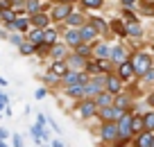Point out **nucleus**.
<instances>
[{
	"instance_id": "f257e3e1",
	"label": "nucleus",
	"mask_w": 154,
	"mask_h": 147,
	"mask_svg": "<svg viewBox=\"0 0 154 147\" xmlns=\"http://www.w3.org/2000/svg\"><path fill=\"white\" fill-rule=\"evenodd\" d=\"M129 66H131V70H134L136 75H145V72L152 68V63H149V57H147V54H136V57L131 59Z\"/></svg>"
},
{
	"instance_id": "f03ea898",
	"label": "nucleus",
	"mask_w": 154,
	"mask_h": 147,
	"mask_svg": "<svg viewBox=\"0 0 154 147\" xmlns=\"http://www.w3.org/2000/svg\"><path fill=\"white\" fill-rule=\"evenodd\" d=\"M106 84V77H95V79H91L86 86H84V95H93V93H100L102 88H104Z\"/></svg>"
},
{
	"instance_id": "7ed1b4c3",
	"label": "nucleus",
	"mask_w": 154,
	"mask_h": 147,
	"mask_svg": "<svg viewBox=\"0 0 154 147\" xmlns=\"http://www.w3.org/2000/svg\"><path fill=\"white\" fill-rule=\"evenodd\" d=\"M100 115L104 120H116V118H122V111H118L116 106H104V109H100Z\"/></svg>"
},
{
	"instance_id": "20e7f679",
	"label": "nucleus",
	"mask_w": 154,
	"mask_h": 147,
	"mask_svg": "<svg viewBox=\"0 0 154 147\" xmlns=\"http://www.w3.org/2000/svg\"><path fill=\"white\" fill-rule=\"evenodd\" d=\"M68 16H70V5H57L52 9V18H57V20H63Z\"/></svg>"
},
{
	"instance_id": "39448f33",
	"label": "nucleus",
	"mask_w": 154,
	"mask_h": 147,
	"mask_svg": "<svg viewBox=\"0 0 154 147\" xmlns=\"http://www.w3.org/2000/svg\"><path fill=\"white\" fill-rule=\"evenodd\" d=\"M63 81H66L68 86H79V84H84V77L79 75V72H66V75H63Z\"/></svg>"
},
{
	"instance_id": "423d86ee",
	"label": "nucleus",
	"mask_w": 154,
	"mask_h": 147,
	"mask_svg": "<svg viewBox=\"0 0 154 147\" xmlns=\"http://www.w3.org/2000/svg\"><path fill=\"white\" fill-rule=\"evenodd\" d=\"M109 57L113 59L116 63H125V57H127V54H125V50H122L120 45H116V47H111V50H109Z\"/></svg>"
},
{
	"instance_id": "0eeeda50",
	"label": "nucleus",
	"mask_w": 154,
	"mask_h": 147,
	"mask_svg": "<svg viewBox=\"0 0 154 147\" xmlns=\"http://www.w3.org/2000/svg\"><path fill=\"white\" fill-rule=\"evenodd\" d=\"M129 122H131V118H129V115H122V118H120V127H118V133H120L122 138H127V136L131 133Z\"/></svg>"
},
{
	"instance_id": "6e6552de",
	"label": "nucleus",
	"mask_w": 154,
	"mask_h": 147,
	"mask_svg": "<svg viewBox=\"0 0 154 147\" xmlns=\"http://www.w3.org/2000/svg\"><path fill=\"white\" fill-rule=\"evenodd\" d=\"M118 136V127H116V124H104V127H102V138H106V140H111V138H116Z\"/></svg>"
},
{
	"instance_id": "1a4fd4ad",
	"label": "nucleus",
	"mask_w": 154,
	"mask_h": 147,
	"mask_svg": "<svg viewBox=\"0 0 154 147\" xmlns=\"http://www.w3.org/2000/svg\"><path fill=\"white\" fill-rule=\"evenodd\" d=\"M111 102H113V100H111L109 93H100V95H97V100L93 102V104L100 106V109H104V106H111Z\"/></svg>"
},
{
	"instance_id": "9d476101",
	"label": "nucleus",
	"mask_w": 154,
	"mask_h": 147,
	"mask_svg": "<svg viewBox=\"0 0 154 147\" xmlns=\"http://www.w3.org/2000/svg\"><path fill=\"white\" fill-rule=\"evenodd\" d=\"M66 41L70 43V45H79V43H82L79 32H77V29H68V32H66Z\"/></svg>"
},
{
	"instance_id": "9b49d317",
	"label": "nucleus",
	"mask_w": 154,
	"mask_h": 147,
	"mask_svg": "<svg viewBox=\"0 0 154 147\" xmlns=\"http://www.w3.org/2000/svg\"><path fill=\"white\" fill-rule=\"evenodd\" d=\"M68 72V63L66 61H54L52 63V75H66Z\"/></svg>"
},
{
	"instance_id": "f8f14e48",
	"label": "nucleus",
	"mask_w": 154,
	"mask_h": 147,
	"mask_svg": "<svg viewBox=\"0 0 154 147\" xmlns=\"http://www.w3.org/2000/svg\"><path fill=\"white\" fill-rule=\"evenodd\" d=\"M95 111H97V106L93 104V102H84V104H82V115H84V118H91Z\"/></svg>"
},
{
	"instance_id": "ddd939ff",
	"label": "nucleus",
	"mask_w": 154,
	"mask_h": 147,
	"mask_svg": "<svg viewBox=\"0 0 154 147\" xmlns=\"http://www.w3.org/2000/svg\"><path fill=\"white\" fill-rule=\"evenodd\" d=\"M27 25H29L27 18H16L9 27H11V29H18V32H25V29H27Z\"/></svg>"
},
{
	"instance_id": "4468645a",
	"label": "nucleus",
	"mask_w": 154,
	"mask_h": 147,
	"mask_svg": "<svg viewBox=\"0 0 154 147\" xmlns=\"http://www.w3.org/2000/svg\"><path fill=\"white\" fill-rule=\"evenodd\" d=\"M152 140H154V136L152 133H140L138 136V147H152Z\"/></svg>"
},
{
	"instance_id": "2eb2a0df",
	"label": "nucleus",
	"mask_w": 154,
	"mask_h": 147,
	"mask_svg": "<svg viewBox=\"0 0 154 147\" xmlns=\"http://www.w3.org/2000/svg\"><path fill=\"white\" fill-rule=\"evenodd\" d=\"M106 86H109L111 93H118L120 90V79L118 77H106Z\"/></svg>"
},
{
	"instance_id": "dca6fc26",
	"label": "nucleus",
	"mask_w": 154,
	"mask_h": 147,
	"mask_svg": "<svg viewBox=\"0 0 154 147\" xmlns=\"http://www.w3.org/2000/svg\"><path fill=\"white\" fill-rule=\"evenodd\" d=\"M95 36V29L93 27H82L79 29V38H82V41H88V38H93Z\"/></svg>"
},
{
	"instance_id": "f3484780",
	"label": "nucleus",
	"mask_w": 154,
	"mask_h": 147,
	"mask_svg": "<svg viewBox=\"0 0 154 147\" xmlns=\"http://www.w3.org/2000/svg\"><path fill=\"white\" fill-rule=\"evenodd\" d=\"M32 25H36V27H45V25H48V16L36 14V16L32 18Z\"/></svg>"
},
{
	"instance_id": "a211bd4d",
	"label": "nucleus",
	"mask_w": 154,
	"mask_h": 147,
	"mask_svg": "<svg viewBox=\"0 0 154 147\" xmlns=\"http://www.w3.org/2000/svg\"><path fill=\"white\" fill-rule=\"evenodd\" d=\"M0 18H5L7 20V23H14V20H16V14H14V11H11V9H0Z\"/></svg>"
},
{
	"instance_id": "6ab92c4d",
	"label": "nucleus",
	"mask_w": 154,
	"mask_h": 147,
	"mask_svg": "<svg viewBox=\"0 0 154 147\" xmlns=\"http://www.w3.org/2000/svg\"><path fill=\"white\" fill-rule=\"evenodd\" d=\"M131 75H134V70H131V66H129V63H120V77H122V79H127V77H131Z\"/></svg>"
},
{
	"instance_id": "aec40b11",
	"label": "nucleus",
	"mask_w": 154,
	"mask_h": 147,
	"mask_svg": "<svg viewBox=\"0 0 154 147\" xmlns=\"http://www.w3.org/2000/svg\"><path fill=\"white\" fill-rule=\"evenodd\" d=\"M84 86L86 84H79V86H68V95H84Z\"/></svg>"
},
{
	"instance_id": "412c9836",
	"label": "nucleus",
	"mask_w": 154,
	"mask_h": 147,
	"mask_svg": "<svg viewBox=\"0 0 154 147\" xmlns=\"http://www.w3.org/2000/svg\"><path fill=\"white\" fill-rule=\"evenodd\" d=\"M54 38H57L54 29H43V41L45 43H54Z\"/></svg>"
},
{
	"instance_id": "4be33fe9",
	"label": "nucleus",
	"mask_w": 154,
	"mask_h": 147,
	"mask_svg": "<svg viewBox=\"0 0 154 147\" xmlns=\"http://www.w3.org/2000/svg\"><path fill=\"white\" fill-rule=\"evenodd\" d=\"M18 50H20V54H32L34 52V45H32V43H20Z\"/></svg>"
},
{
	"instance_id": "5701e85b",
	"label": "nucleus",
	"mask_w": 154,
	"mask_h": 147,
	"mask_svg": "<svg viewBox=\"0 0 154 147\" xmlns=\"http://www.w3.org/2000/svg\"><path fill=\"white\" fill-rule=\"evenodd\" d=\"M129 127H131V131H140V129H143V120L140 118H131Z\"/></svg>"
},
{
	"instance_id": "b1692460",
	"label": "nucleus",
	"mask_w": 154,
	"mask_h": 147,
	"mask_svg": "<svg viewBox=\"0 0 154 147\" xmlns=\"http://www.w3.org/2000/svg\"><path fill=\"white\" fill-rule=\"evenodd\" d=\"M29 38H32V45H34V43H41V41H43V32H41V29H34Z\"/></svg>"
},
{
	"instance_id": "393cba45",
	"label": "nucleus",
	"mask_w": 154,
	"mask_h": 147,
	"mask_svg": "<svg viewBox=\"0 0 154 147\" xmlns=\"http://www.w3.org/2000/svg\"><path fill=\"white\" fill-rule=\"evenodd\" d=\"M109 50H111V47H106V45H97V47H95L97 57H102V59H104V57H109Z\"/></svg>"
},
{
	"instance_id": "a878e982",
	"label": "nucleus",
	"mask_w": 154,
	"mask_h": 147,
	"mask_svg": "<svg viewBox=\"0 0 154 147\" xmlns=\"http://www.w3.org/2000/svg\"><path fill=\"white\" fill-rule=\"evenodd\" d=\"M143 127L154 129V113H147V115H145V120H143Z\"/></svg>"
},
{
	"instance_id": "bb28decb",
	"label": "nucleus",
	"mask_w": 154,
	"mask_h": 147,
	"mask_svg": "<svg viewBox=\"0 0 154 147\" xmlns=\"http://www.w3.org/2000/svg\"><path fill=\"white\" fill-rule=\"evenodd\" d=\"M127 32H129L131 36H138V34L143 32V29H140V25H138V23H131V25H129V29H127Z\"/></svg>"
},
{
	"instance_id": "cd10ccee",
	"label": "nucleus",
	"mask_w": 154,
	"mask_h": 147,
	"mask_svg": "<svg viewBox=\"0 0 154 147\" xmlns=\"http://www.w3.org/2000/svg\"><path fill=\"white\" fill-rule=\"evenodd\" d=\"M32 133H34V138H36V140H43V129L38 127V124H36V127H32Z\"/></svg>"
},
{
	"instance_id": "c85d7f7f",
	"label": "nucleus",
	"mask_w": 154,
	"mask_h": 147,
	"mask_svg": "<svg viewBox=\"0 0 154 147\" xmlns=\"http://www.w3.org/2000/svg\"><path fill=\"white\" fill-rule=\"evenodd\" d=\"M68 23H70V25H77V23H82V16H77V14H70V16H68Z\"/></svg>"
},
{
	"instance_id": "c756f323",
	"label": "nucleus",
	"mask_w": 154,
	"mask_h": 147,
	"mask_svg": "<svg viewBox=\"0 0 154 147\" xmlns=\"http://www.w3.org/2000/svg\"><path fill=\"white\" fill-rule=\"evenodd\" d=\"M125 106H127V100H125V97H118V100H116V109H118V111H122Z\"/></svg>"
},
{
	"instance_id": "7c9ffc66",
	"label": "nucleus",
	"mask_w": 154,
	"mask_h": 147,
	"mask_svg": "<svg viewBox=\"0 0 154 147\" xmlns=\"http://www.w3.org/2000/svg\"><path fill=\"white\" fill-rule=\"evenodd\" d=\"M82 57H77V54H75V57H70V66H75V68H79V66H82Z\"/></svg>"
},
{
	"instance_id": "2f4dec72",
	"label": "nucleus",
	"mask_w": 154,
	"mask_h": 147,
	"mask_svg": "<svg viewBox=\"0 0 154 147\" xmlns=\"http://www.w3.org/2000/svg\"><path fill=\"white\" fill-rule=\"evenodd\" d=\"M84 5H86V7H100L102 0H84Z\"/></svg>"
},
{
	"instance_id": "473e14b6",
	"label": "nucleus",
	"mask_w": 154,
	"mask_h": 147,
	"mask_svg": "<svg viewBox=\"0 0 154 147\" xmlns=\"http://www.w3.org/2000/svg\"><path fill=\"white\" fill-rule=\"evenodd\" d=\"M82 54H88V45H77V57H82Z\"/></svg>"
},
{
	"instance_id": "72a5a7b5",
	"label": "nucleus",
	"mask_w": 154,
	"mask_h": 147,
	"mask_svg": "<svg viewBox=\"0 0 154 147\" xmlns=\"http://www.w3.org/2000/svg\"><path fill=\"white\" fill-rule=\"evenodd\" d=\"M27 9L29 11H36L38 9V2H36V0H27Z\"/></svg>"
},
{
	"instance_id": "f704fd0d",
	"label": "nucleus",
	"mask_w": 154,
	"mask_h": 147,
	"mask_svg": "<svg viewBox=\"0 0 154 147\" xmlns=\"http://www.w3.org/2000/svg\"><path fill=\"white\" fill-rule=\"evenodd\" d=\"M93 25H95V29H104L106 27V23H104V20H100V18L93 20Z\"/></svg>"
},
{
	"instance_id": "c9c22d12",
	"label": "nucleus",
	"mask_w": 154,
	"mask_h": 147,
	"mask_svg": "<svg viewBox=\"0 0 154 147\" xmlns=\"http://www.w3.org/2000/svg\"><path fill=\"white\" fill-rule=\"evenodd\" d=\"M9 41L14 43V45H20V36H18V34H11V36H9Z\"/></svg>"
},
{
	"instance_id": "e433bc0d",
	"label": "nucleus",
	"mask_w": 154,
	"mask_h": 147,
	"mask_svg": "<svg viewBox=\"0 0 154 147\" xmlns=\"http://www.w3.org/2000/svg\"><path fill=\"white\" fill-rule=\"evenodd\" d=\"M14 145H16V147H23V138H20V136H14Z\"/></svg>"
},
{
	"instance_id": "4c0bfd02",
	"label": "nucleus",
	"mask_w": 154,
	"mask_h": 147,
	"mask_svg": "<svg viewBox=\"0 0 154 147\" xmlns=\"http://www.w3.org/2000/svg\"><path fill=\"white\" fill-rule=\"evenodd\" d=\"M52 54H54V57H61V54H63V47H54Z\"/></svg>"
},
{
	"instance_id": "58836bf2",
	"label": "nucleus",
	"mask_w": 154,
	"mask_h": 147,
	"mask_svg": "<svg viewBox=\"0 0 154 147\" xmlns=\"http://www.w3.org/2000/svg\"><path fill=\"white\" fill-rule=\"evenodd\" d=\"M145 77H147V79H149V81H154V70H152V68H149V70H147V72H145Z\"/></svg>"
},
{
	"instance_id": "ea45409f",
	"label": "nucleus",
	"mask_w": 154,
	"mask_h": 147,
	"mask_svg": "<svg viewBox=\"0 0 154 147\" xmlns=\"http://www.w3.org/2000/svg\"><path fill=\"white\" fill-rule=\"evenodd\" d=\"M7 136H9V131H7V129H0V140H5Z\"/></svg>"
},
{
	"instance_id": "a19ab883",
	"label": "nucleus",
	"mask_w": 154,
	"mask_h": 147,
	"mask_svg": "<svg viewBox=\"0 0 154 147\" xmlns=\"http://www.w3.org/2000/svg\"><path fill=\"white\" fill-rule=\"evenodd\" d=\"M36 97H38V100H41V97H45V90H43V88H38V90H36Z\"/></svg>"
},
{
	"instance_id": "79ce46f5",
	"label": "nucleus",
	"mask_w": 154,
	"mask_h": 147,
	"mask_svg": "<svg viewBox=\"0 0 154 147\" xmlns=\"http://www.w3.org/2000/svg\"><path fill=\"white\" fill-rule=\"evenodd\" d=\"M52 147H63V142L61 140H52Z\"/></svg>"
},
{
	"instance_id": "37998d69",
	"label": "nucleus",
	"mask_w": 154,
	"mask_h": 147,
	"mask_svg": "<svg viewBox=\"0 0 154 147\" xmlns=\"http://www.w3.org/2000/svg\"><path fill=\"white\" fill-rule=\"evenodd\" d=\"M7 84H9V81H7L5 77H0V86H7Z\"/></svg>"
},
{
	"instance_id": "c03bdc74",
	"label": "nucleus",
	"mask_w": 154,
	"mask_h": 147,
	"mask_svg": "<svg viewBox=\"0 0 154 147\" xmlns=\"http://www.w3.org/2000/svg\"><path fill=\"white\" fill-rule=\"evenodd\" d=\"M122 2H125V5H129V2H134V0H122Z\"/></svg>"
},
{
	"instance_id": "a18cd8bd",
	"label": "nucleus",
	"mask_w": 154,
	"mask_h": 147,
	"mask_svg": "<svg viewBox=\"0 0 154 147\" xmlns=\"http://www.w3.org/2000/svg\"><path fill=\"white\" fill-rule=\"evenodd\" d=\"M149 104H154V95H152V97H149Z\"/></svg>"
},
{
	"instance_id": "49530a36",
	"label": "nucleus",
	"mask_w": 154,
	"mask_h": 147,
	"mask_svg": "<svg viewBox=\"0 0 154 147\" xmlns=\"http://www.w3.org/2000/svg\"><path fill=\"white\" fill-rule=\"evenodd\" d=\"M152 147H154V140H152Z\"/></svg>"
}]
</instances>
